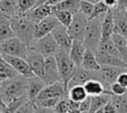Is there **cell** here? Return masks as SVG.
Segmentation results:
<instances>
[{
	"label": "cell",
	"instance_id": "cell-28",
	"mask_svg": "<svg viewBox=\"0 0 127 113\" xmlns=\"http://www.w3.org/2000/svg\"><path fill=\"white\" fill-rule=\"evenodd\" d=\"M15 37L9 19L0 18V43L7 41L8 39Z\"/></svg>",
	"mask_w": 127,
	"mask_h": 113
},
{
	"label": "cell",
	"instance_id": "cell-52",
	"mask_svg": "<svg viewBox=\"0 0 127 113\" xmlns=\"http://www.w3.org/2000/svg\"><path fill=\"white\" fill-rule=\"evenodd\" d=\"M126 44H127V38H126Z\"/></svg>",
	"mask_w": 127,
	"mask_h": 113
},
{
	"label": "cell",
	"instance_id": "cell-43",
	"mask_svg": "<svg viewBox=\"0 0 127 113\" xmlns=\"http://www.w3.org/2000/svg\"><path fill=\"white\" fill-rule=\"evenodd\" d=\"M116 82H118L119 84H122L123 87L127 88V71H123L121 74L118 75V78H117Z\"/></svg>",
	"mask_w": 127,
	"mask_h": 113
},
{
	"label": "cell",
	"instance_id": "cell-15",
	"mask_svg": "<svg viewBox=\"0 0 127 113\" xmlns=\"http://www.w3.org/2000/svg\"><path fill=\"white\" fill-rule=\"evenodd\" d=\"M51 36L54 37V39L59 46V48L69 53L72 44V39L68 33V29L63 24H59L51 31Z\"/></svg>",
	"mask_w": 127,
	"mask_h": 113
},
{
	"label": "cell",
	"instance_id": "cell-39",
	"mask_svg": "<svg viewBox=\"0 0 127 113\" xmlns=\"http://www.w3.org/2000/svg\"><path fill=\"white\" fill-rule=\"evenodd\" d=\"M94 11V3L86 0H80L79 2V12H81L87 19H89Z\"/></svg>",
	"mask_w": 127,
	"mask_h": 113
},
{
	"label": "cell",
	"instance_id": "cell-14",
	"mask_svg": "<svg viewBox=\"0 0 127 113\" xmlns=\"http://www.w3.org/2000/svg\"><path fill=\"white\" fill-rule=\"evenodd\" d=\"M90 79H97V80H99L98 71H88V70L84 69L81 65H78V67H76V70H75V73L72 75V78L68 82L67 90L69 88L74 87V85H84V83L86 81L90 80Z\"/></svg>",
	"mask_w": 127,
	"mask_h": 113
},
{
	"label": "cell",
	"instance_id": "cell-21",
	"mask_svg": "<svg viewBox=\"0 0 127 113\" xmlns=\"http://www.w3.org/2000/svg\"><path fill=\"white\" fill-rule=\"evenodd\" d=\"M18 13L17 0H0V18L10 19Z\"/></svg>",
	"mask_w": 127,
	"mask_h": 113
},
{
	"label": "cell",
	"instance_id": "cell-5",
	"mask_svg": "<svg viewBox=\"0 0 127 113\" xmlns=\"http://www.w3.org/2000/svg\"><path fill=\"white\" fill-rule=\"evenodd\" d=\"M29 49L39 52L45 58L49 56H56V53L60 50L59 46L55 41L51 33L40 38V39H33L29 46Z\"/></svg>",
	"mask_w": 127,
	"mask_h": 113
},
{
	"label": "cell",
	"instance_id": "cell-13",
	"mask_svg": "<svg viewBox=\"0 0 127 113\" xmlns=\"http://www.w3.org/2000/svg\"><path fill=\"white\" fill-rule=\"evenodd\" d=\"M126 69L117 67H109V65H100V69L98 70L99 81L106 87V89L109 88L110 84L116 82L118 75Z\"/></svg>",
	"mask_w": 127,
	"mask_h": 113
},
{
	"label": "cell",
	"instance_id": "cell-8",
	"mask_svg": "<svg viewBox=\"0 0 127 113\" xmlns=\"http://www.w3.org/2000/svg\"><path fill=\"white\" fill-rule=\"evenodd\" d=\"M1 55H2V56H3L4 60L8 62V64L10 65V67L12 68L18 74L24 75L25 78H27V79L35 76V73L32 72V70H31L30 65L28 64V62H27L26 59L20 58V56L3 55V53H1Z\"/></svg>",
	"mask_w": 127,
	"mask_h": 113
},
{
	"label": "cell",
	"instance_id": "cell-47",
	"mask_svg": "<svg viewBox=\"0 0 127 113\" xmlns=\"http://www.w3.org/2000/svg\"><path fill=\"white\" fill-rule=\"evenodd\" d=\"M127 8V0H118V4H117V9H122V10H126Z\"/></svg>",
	"mask_w": 127,
	"mask_h": 113
},
{
	"label": "cell",
	"instance_id": "cell-1",
	"mask_svg": "<svg viewBox=\"0 0 127 113\" xmlns=\"http://www.w3.org/2000/svg\"><path fill=\"white\" fill-rule=\"evenodd\" d=\"M27 84H28V79L20 74L8 79L2 82L0 96L6 104L13 100L22 98L27 95Z\"/></svg>",
	"mask_w": 127,
	"mask_h": 113
},
{
	"label": "cell",
	"instance_id": "cell-46",
	"mask_svg": "<svg viewBox=\"0 0 127 113\" xmlns=\"http://www.w3.org/2000/svg\"><path fill=\"white\" fill-rule=\"evenodd\" d=\"M53 109H47V108H39V107H35V111L33 113H53Z\"/></svg>",
	"mask_w": 127,
	"mask_h": 113
},
{
	"label": "cell",
	"instance_id": "cell-22",
	"mask_svg": "<svg viewBox=\"0 0 127 113\" xmlns=\"http://www.w3.org/2000/svg\"><path fill=\"white\" fill-rule=\"evenodd\" d=\"M86 47L84 44L83 41H79V40H72V44L71 48L69 51V56L72 61L75 62V64L78 67L81 64V61H83L84 55H85L86 51Z\"/></svg>",
	"mask_w": 127,
	"mask_h": 113
},
{
	"label": "cell",
	"instance_id": "cell-38",
	"mask_svg": "<svg viewBox=\"0 0 127 113\" xmlns=\"http://www.w3.org/2000/svg\"><path fill=\"white\" fill-rule=\"evenodd\" d=\"M27 100H28V99H27V95H25V96H22V98H19V99H17V100H13V101H11V102L7 103L6 108H4L3 111L1 113H13L22 103L25 102V101H27Z\"/></svg>",
	"mask_w": 127,
	"mask_h": 113
},
{
	"label": "cell",
	"instance_id": "cell-25",
	"mask_svg": "<svg viewBox=\"0 0 127 113\" xmlns=\"http://www.w3.org/2000/svg\"><path fill=\"white\" fill-rule=\"evenodd\" d=\"M112 96H113V93L110 91L103 93V94H99V95L92 96V103H90V109L88 111V113H94L97 110L103 109L110 101Z\"/></svg>",
	"mask_w": 127,
	"mask_h": 113
},
{
	"label": "cell",
	"instance_id": "cell-26",
	"mask_svg": "<svg viewBox=\"0 0 127 113\" xmlns=\"http://www.w3.org/2000/svg\"><path fill=\"white\" fill-rule=\"evenodd\" d=\"M112 40L114 44L116 46L117 50H118L119 55L122 59L127 63V44H126V38L124 36L119 35V33L114 32L112 36Z\"/></svg>",
	"mask_w": 127,
	"mask_h": 113
},
{
	"label": "cell",
	"instance_id": "cell-18",
	"mask_svg": "<svg viewBox=\"0 0 127 113\" xmlns=\"http://www.w3.org/2000/svg\"><path fill=\"white\" fill-rule=\"evenodd\" d=\"M114 11L115 32L127 38V11L122 9H113Z\"/></svg>",
	"mask_w": 127,
	"mask_h": 113
},
{
	"label": "cell",
	"instance_id": "cell-34",
	"mask_svg": "<svg viewBox=\"0 0 127 113\" xmlns=\"http://www.w3.org/2000/svg\"><path fill=\"white\" fill-rule=\"evenodd\" d=\"M108 11H109V8H108L103 1H100V2H98V3L94 4V11H93V15L90 16L89 19L97 18V19H99V20H103L104 18H105V16L107 15Z\"/></svg>",
	"mask_w": 127,
	"mask_h": 113
},
{
	"label": "cell",
	"instance_id": "cell-23",
	"mask_svg": "<svg viewBox=\"0 0 127 113\" xmlns=\"http://www.w3.org/2000/svg\"><path fill=\"white\" fill-rule=\"evenodd\" d=\"M84 88H85L86 92L89 96H95V95H99L108 92L109 90L106 89V87L97 79H90V80L86 81L84 83Z\"/></svg>",
	"mask_w": 127,
	"mask_h": 113
},
{
	"label": "cell",
	"instance_id": "cell-42",
	"mask_svg": "<svg viewBox=\"0 0 127 113\" xmlns=\"http://www.w3.org/2000/svg\"><path fill=\"white\" fill-rule=\"evenodd\" d=\"M90 103H92V96L89 95L79 103V110L81 111V113H88L90 109Z\"/></svg>",
	"mask_w": 127,
	"mask_h": 113
},
{
	"label": "cell",
	"instance_id": "cell-30",
	"mask_svg": "<svg viewBox=\"0 0 127 113\" xmlns=\"http://www.w3.org/2000/svg\"><path fill=\"white\" fill-rule=\"evenodd\" d=\"M16 75H18V73L8 64V62L4 60L2 55L0 53V79L2 81H6Z\"/></svg>",
	"mask_w": 127,
	"mask_h": 113
},
{
	"label": "cell",
	"instance_id": "cell-10",
	"mask_svg": "<svg viewBox=\"0 0 127 113\" xmlns=\"http://www.w3.org/2000/svg\"><path fill=\"white\" fill-rule=\"evenodd\" d=\"M59 21L55 16L50 15L42 19L41 21L37 22L35 26V32H33V39H40V38L45 37L47 35H50L51 31L59 26Z\"/></svg>",
	"mask_w": 127,
	"mask_h": 113
},
{
	"label": "cell",
	"instance_id": "cell-44",
	"mask_svg": "<svg viewBox=\"0 0 127 113\" xmlns=\"http://www.w3.org/2000/svg\"><path fill=\"white\" fill-rule=\"evenodd\" d=\"M104 113H117L116 107H115V104L113 103L112 99H110L109 102H108L107 104L104 107Z\"/></svg>",
	"mask_w": 127,
	"mask_h": 113
},
{
	"label": "cell",
	"instance_id": "cell-49",
	"mask_svg": "<svg viewBox=\"0 0 127 113\" xmlns=\"http://www.w3.org/2000/svg\"><path fill=\"white\" fill-rule=\"evenodd\" d=\"M49 0H38V2H37V6L38 4H42V3H47Z\"/></svg>",
	"mask_w": 127,
	"mask_h": 113
},
{
	"label": "cell",
	"instance_id": "cell-3",
	"mask_svg": "<svg viewBox=\"0 0 127 113\" xmlns=\"http://www.w3.org/2000/svg\"><path fill=\"white\" fill-rule=\"evenodd\" d=\"M101 41V20L94 18L88 20L86 32L84 37V44L87 49L96 52Z\"/></svg>",
	"mask_w": 127,
	"mask_h": 113
},
{
	"label": "cell",
	"instance_id": "cell-7",
	"mask_svg": "<svg viewBox=\"0 0 127 113\" xmlns=\"http://www.w3.org/2000/svg\"><path fill=\"white\" fill-rule=\"evenodd\" d=\"M88 23V19L81 12H76L74 15L72 21L68 27V33L72 40H79L84 42V37L86 32V27Z\"/></svg>",
	"mask_w": 127,
	"mask_h": 113
},
{
	"label": "cell",
	"instance_id": "cell-31",
	"mask_svg": "<svg viewBox=\"0 0 127 113\" xmlns=\"http://www.w3.org/2000/svg\"><path fill=\"white\" fill-rule=\"evenodd\" d=\"M79 2H80V0H64L63 2L56 4V6H53L51 8L59 9V10H67L75 15L79 11Z\"/></svg>",
	"mask_w": 127,
	"mask_h": 113
},
{
	"label": "cell",
	"instance_id": "cell-17",
	"mask_svg": "<svg viewBox=\"0 0 127 113\" xmlns=\"http://www.w3.org/2000/svg\"><path fill=\"white\" fill-rule=\"evenodd\" d=\"M45 83L38 76H32V78L28 79V84H27V99L30 102H35L37 100L38 95L40 94V92L42 91V89L45 88Z\"/></svg>",
	"mask_w": 127,
	"mask_h": 113
},
{
	"label": "cell",
	"instance_id": "cell-41",
	"mask_svg": "<svg viewBox=\"0 0 127 113\" xmlns=\"http://www.w3.org/2000/svg\"><path fill=\"white\" fill-rule=\"evenodd\" d=\"M108 90L113 93V95H122V94L127 92V88L123 87V85L119 84L118 82H114L113 84H110Z\"/></svg>",
	"mask_w": 127,
	"mask_h": 113
},
{
	"label": "cell",
	"instance_id": "cell-40",
	"mask_svg": "<svg viewBox=\"0 0 127 113\" xmlns=\"http://www.w3.org/2000/svg\"><path fill=\"white\" fill-rule=\"evenodd\" d=\"M33 111H35V105H33V103L27 100L13 113H33Z\"/></svg>",
	"mask_w": 127,
	"mask_h": 113
},
{
	"label": "cell",
	"instance_id": "cell-32",
	"mask_svg": "<svg viewBox=\"0 0 127 113\" xmlns=\"http://www.w3.org/2000/svg\"><path fill=\"white\" fill-rule=\"evenodd\" d=\"M98 51H103V52H106V53H108V55H113V56L122 58L112 39L100 41V43H99V46H98Z\"/></svg>",
	"mask_w": 127,
	"mask_h": 113
},
{
	"label": "cell",
	"instance_id": "cell-51",
	"mask_svg": "<svg viewBox=\"0 0 127 113\" xmlns=\"http://www.w3.org/2000/svg\"><path fill=\"white\" fill-rule=\"evenodd\" d=\"M2 82H3V81L1 80V79H0V89H1V85H2Z\"/></svg>",
	"mask_w": 127,
	"mask_h": 113
},
{
	"label": "cell",
	"instance_id": "cell-9",
	"mask_svg": "<svg viewBox=\"0 0 127 113\" xmlns=\"http://www.w3.org/2000/svg\"><path fill=\"white\" fill-rule=\"evenodd\" d=\"M42 81L46 85L62 81L55 56H49L45 58V74L44 78H42Z\"/></svg>",
	"mask_w": 127,
	"mask_h": 113
},
{
	"label": "cell",
	"instance_id": "cell-6",
	"mask_svg": "<svg viewBox=\"0 0 127 113\" xmlns=\"http://www.w3.org/2000/svg\"><path fill=\"white\" fill-rule=\"evenodd\" d=\"M29 47L17 37H12L7 41L0 43V52L3 55L20 56V58L26 59Z\"/></svg>",
	"mask_w": 127,
	"mask_h": 113
},
{
	"label": "cell",
	"instance_id": "cell-20",
	"mask_svg": "<svg viewBox=\"0 0 127 113\" xmlns=\"http://www.w3.org/2000/svg\"><path fill=\"white\" fill-rule=\"evenodd\" d=\"M51 15V6L47 3H42V4H38V6L33 7L30 11L27 12V16L32 20L35 23L41 21L42 19H45L46 17Z\"/></svg>",
	"mask_w": 127,
	"mask_h": 113
},
{
	"label": "cell",
	"instance_id": "cell-50",
	"mask_svg": "<svg viewBox=\"0 0 127 113\" xmlns=\"http://www.w3.org/2000/svg\"><path fill=\"white\" fill-rule=\"evenodd\" d=\"M94 113H104V108H103V109H99V110H97V111H95Z\"/></svg>",
	"mask_w": 127,
	"mask_h": 113
},
{
	"label": "cell",
	"instance_id": "cell-16",
	"mask_svg": "<svg viewBox=\"0 0 127 113\" xmlns=\"http://www.w3.org/2000/svg\"><path fill=\"white\" fill-rule=\"evenodd\" d=\"M95 55H96L97 61H98V63L100 65H109V67H117V68H122V69H127V63L119 56L108 55V53L98 50L95 52Z\"/></svg>",
	"mask_w": 127,
	"mask_h": 113
},
{
	"label": "cell",
	"instance_id": "cell-11",
	"mask_svg": "<svg viewBox=\"0 0 127 113\" xmlns=\"http://www.w3.org/2000/svg\"><path fill=\"white\" fill-rule=\"evenodd\" d=\"M68 95V90L66 85L64 84L62 81L55 82L53 84L45 85L42 91L38 95L37 100H42V99H48V98H65ZM36 100V101H37ZM35 103V102H33Z\"/></svg>",
	"mask_w": 127,
	"mask_h": 113
},
{
	"label": "cell",
	"instance_id": "cell-35",
	"mask_svg": "<svg viewBox=\"0 0 127 113\" xmlns=\"http://www.w3.org/2000/svg\"><path fill=\"white\" fill-rule=\"evenodd\" d=\"M38 0H17L19 13H27L33 7L37 6Z\"/></svg>",
	"mask_w": 127,
	"mask_h": 113
},
{
	"label": "cell",
	"instance_id": "cell-4",
	"mask_svg": "<svg viewBox=\"0 0 127 113\" xmlns=\"http://www.w3.org/2000/svg\"><path fill=\"white\" fill-rule=\"evenodd\" d=\"M55 58H56V62H57L58 71H59L60 80L67 88V84L70 81V79L72 78V75H74L77 65L70 59L69 53L62 50V49L56 53Z\"/></svg>",
	"mask_w": 127,
	"mask_h": 113
},
{
	"label": "cell",
	"instance_id": "cell-29",
	"mask_svg": "<svg viewBox=\"0 0 127 113\" xmlns=\"http://www.w3.org/2000/svg\"><path fill=\"white\" fill-rule=\"evenodd\" d=\"M51 15L55 16L57 18V20L59 21V23L65 26L66 28H68L70 26L72 18H74V13L70 12V11L59 10V9H53V8H51Z\"/></svg>",
	"mask_w": 127,
	"mask_h": 113
},
{
	"label": "cell",
	"instance_id": "cell-48",
	"mask_svg": "<svg viewBox=\"0 0 127 113\" xmlns=\"http://www.w3.org/2000/svg\"><path fill=\"white\" fill-rule=\"evenodd\" d=\"M6 103H4L3 102V100H2V99H1V96H0V113H1L2 111H3V109H4V108H6Z\"/></svg>",
	"mask_w": 127,
	"mask_h": 113
},
{
	"label": "cell",
	"instance_id": "cell-24",
	"mask_svg": "<svg viewBox=\"0 0 127 113\" xmlns=\"http://www.w3.org/2000/svg\"><path fill=\"white\" fill-rule=\"evenodd\" d=\"M80 65L88 71H98L100 69V64L97 61L96 55H95L94 51L89 50V49H86Z\"/></svg>",
	"mask_w": 127,
	"mask_h": 113
},
{
	"label": "cell",
	"instance_id": "cell-45",
	"mask_svg": "<svg viewBox=\"0 0 127 113\" xmlns=\"http://www.w3.org/2000/svg\"><path fill=\"white\" fill-rule=\"evenodd\" d=\"M103 2L108 7L109 9H115L117 8L118 4V0H103Z\"/></svg>",
	"mask_w": 127,
	"mask_h": 113
},
{
	"label": "cell",
	"instance_id": "cell-12",
	"mask_svg": "<svg viewBox=\"0 0 127 113\" xmlns=\"http://www.w3.org/2000/svg\"><path fill=\"white\" fill-rule=\"evenodd\" d=\"M26 60L28 62V64L30 65L35 75L42 80L45 74V56L40 55L39 52H37V51L29 49Z\"/></svg>",
	"mask_w": 127,
	"mask_h": 113
},
{
	"label": "cell",
	"instance_id": "cell-36",
	"mask_svg": "<svg viewBox=\"0 0 127 113\" xmlns=\"http://www.w3.org/2000/svg\"><path fill=\"white\" fill-rule=\"evenodd\" d=\"M60 100V98H48V99H42V100H37L35 101L33 105L39 108H47V109H53L56 107V104L58 103V101Z\"/></svg>",
	"mask_w": 127,
	"mask_h": 113
},
{
	"label": "cell",
	"instance_id": "cell-53",
	"mask_svg": "<svg viewBox=\"0 0 127 113\" xmlns=\"http://www.w3.org/2000/svg\"><path fill=\"white\" fill-rule=\"evenodd\" d=\"M126 11H127V8H126Z\"/></svg>",
	"mask_w": 127,
	"mask_h": 113
},
{
	"label": "cell",
	"instance_id": "cell-2",
	"mask_svg": "<svg viewBox=\"0 0 127 113\" xmlns=\"http://www.w3.org/2000/svg\"><path fill=\"white\" fill-rule=\"evenodd\" d=\"M15 37L19 38L22 42L30 46L33 40V32H35L36 23L27 16V13H18L9 19Z\"/></svg>",
	"mask_w": 127,
	"mask_h": 113
},
{
	"label": "cell",
	"instance_id": "cell-33",
	"mask_svg": "<svg viewBox=\"0 0 127 113\" xmlns=\"http://www.w3.org/2000/svg\"><path fill=\"white\" fill-rule=\"evenodd\" d=\"M112 101L116 107L117 113H127V92L122 95H113Z\"/></svg>",
	"mask_w": 127,
	"mask_h": 113
},
{
	"label": "cell",
	"instance_id": "cell-37",
	"mask_svg": "<svg viewBox=\"0 0 127 113\" xmlns=\"http://www.w3.org/2000/svg\"><path fill=\"white\" fill-rule=\"evenodd\" d=\"M70 109V99L67 96L62 98L58 103L56 104V107L54 108V112L55 113H68Z\"/></svg>",
	"mask_w": 127,
	"mask_h": 113
},
{
	"label": "cell",
	"instance_id": "cell-54",
	"mask_svg": "<svg viewBox=\"0 0 127 113\" xmlns=\"http://www.w3.org/2000/svg\"><path fill=\"white\" fill-rule=\"evenodd\" d=\"M53 113H55V112H53Z\"/></svg>",
	"mask_w": 127,
	"mask_h": 113
},
{
	"label": "cell",
	"instance_id": "cell-27",
	"mask_svg": "<svg viewBox=\"0 0 127 113\" xmlns=\"http://www.w3.org/2000/svg\"><path fill=\"white\" fill-rule=\"evenodd\" d=\"M88 96L84 85H74L68 89V98L74 102L80 103Z\"/></svg>",
	"mask_w": 127,
	"mask_h": 113
},
{
	"label": "cell",
	"instance_id": "cell-19",
	"mask_svg": "<svg viewBox=\"0 0 127 113\" xmlns=\"http://www.w3.org/2000/svg\"><path fill=\"white\" fill-rule=\"evenodd\" d=\"M115 32V23H114V11L109 9L107 15L101 20V41L112 39L113 33Z\"/></svg>",
	"mask_w": 127,
	"mask_h": 113
}]
</instances>
